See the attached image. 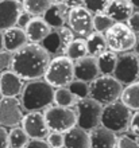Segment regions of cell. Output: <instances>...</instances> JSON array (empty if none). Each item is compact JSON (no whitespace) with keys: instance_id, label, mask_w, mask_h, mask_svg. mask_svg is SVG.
<instances>
[{"instance_id":"7c38bea8","label":"cell","mask_w":139,"mask_h":148,"mask_svg":"<svg viewBox=\"0 0 139 148\" xmlns=\"http://www.w3.org/2000/svg\"><path fill=\"white\" fill-rule=\"evenodd\" d=\"M20 127L26 131L30 139H46L50 132L43 112H27V114L23 116Z\"/></svg>"},{"instance_id":"9c48e42d","label":"cell","mask_w":139,"mask_h":148,"mask_svg":"<svg viewBox=\"0 0 139 148\" xmlns=\"http://www.w3.org/2000/svg\"><path fill=\"white\" fill-rule=\"evenodd\" d=\"M113 77L122 85H130L139 79V57L134 53H122L118 55V62L113 70Z\"/></svg>"},{"instance_id":"bcb514c9","label":"cell","mask_w":139,"mask_h":148,"mask_svg":"<svg viewBox=\"0 0 139 148\" xmlns=\"http://www.w3.org/2000/svg\"><path fill=\"white\" fill-rule=\"evenodd\" d=\"M66 0H54V3H65Z\"/></svg>"},{"instance_id":"836d02e7","label":"cell","mask_w":139,"mask_h":148,"mask_svg":"<svg viewBox=\"0 0 139 148\" xmlns=\"http://www.w3.org/2000/svg\"><path fill=\"white\" fill-rule=\"evenodd\" d=\"M12 59H14V53H10L7 50L0 51V71L11 70L12 67Z\"/></svg>"},{"instance_id":"d590c367","label":"cell","mask_w":139,"mask_h":148,"mask_svg":"<svg viewBox=\"0 0 139 148\" xmlns=\"http://www.w3.org/2000/svg\"><path fill=\"white\" fill-rule=\"evenodd\" d=\"M57 31H58V34H59V36H61L62 43L65 45V47H66V45H69V43L74 39V32L70 30V27H66V26H64V27L58 28Z\"/></svg>"},{"instance_id":"5b68a950","label":"cell","mask_w":139,"mask_h":148,"mask_svg":"<svg viewBox=\"0 0 139 148\" xmlns=\"http://www.w3.org/2000/svg\"><path fill=\"white\" fill-rule=\"evenodd\" d=\"M132 112L122 101H115L103 106L100 125L111 129L112 132L124 133L130 129Z\"/></svg>"},{"instance_id":"cb8c5ba5","label":"cell","mask_w":139,"mask_h":148,"mask_svg":"<svg viewBox=\"0 0 139 148\" xmlns=\"http://www.w3.org/2000/svg\"><path fill=\"white\" fill-rule=\"evenodd\" d=\"M65 54L72 61H77L88 55V47H86V39L85 38H74L69 45L65 47Z\"/></svg>"},{"instance_id":"f35d334b","label":"cell","mask_w":139,"mask_h":148,"mask_svg":"<svg viewBox=\"0 0 139 148\" xmlns=\"http://www.w3.org/2000/svg\"><path fill=\"white\" fill-rule=\"evenodd\" d=\"M130 131H131L135 136H139V110L132 113L131 117V124H130Z\"/></svg>"},{"instance_id":"30bf717a","label":"cell","mask_w":139,"mask_h":148,"mask_svg":"<svg viewBox=\"0 0 139 148\" xmlns=\"http://www.w3.org/2000/svg\"><path fill=\"white\" fill-rule=\"evenodd\" d=\"M68 23H69L70 30L78 38H88L95 31L93 14L91 11H88L84 5L70 8L69 16H68Z\"/></svg>"},{"instance_id":"8992f818","label":"cell","mask_w":139,"mask_h":148,"mask_svg":"<svg viewBox=\"0 0 139 148\" xmlns=\"http://www.w3.org/2000/svg\"><path fill=\"white\" fill-rule=\"evenodd\" d=\"M107 47L115 53H127L136 45V34L126 23H113L105 31Z\"/></svg>"},{"instance_id":"7bdbcfd3","label":"cell","mask_w":139,"mask_h":148,"mask_svg":"<svg viewBox=\"0 0 139 148\" xmlns=\"http://www.w3.org/2000/svg\"><path fill=\"white\" fill-rule=\"evenodd\" d=\"M4 50V38H3V31H0V51Z\"/></svg>"},{"instance_id":"7dc6e473","label":"cell","mask_w":139,"mask_h":148,"mask_svg":"<svg viewBox=\"0 0 139 148\" xmlns=\"http://www.w3.org/2000/svg\"><path fill=\"white\" fill-rule=\"evenodd\" d=\"M0 97H1V90H0Z\"/></svg>"},{"instance_id":"d6a6232c","label":"cell","mask_w":139,"mask_h":148,"mask_svg":"<svg viewBox=\"0 0 139 148\" xmlns=\"http://www.w3.org/2000/svg\"><path fill=\"white\" fill-rule=\"evenodd\" d=\"M45 140L47 141V144L50 145L51 148H64V145H65L64 133L55 132V131H50Z\"/></svg>"},{"instance_id":"b9f144b4","label":"cell","mask_w":139,"mask_h":148,"mask_svg":"<svg viewBox=\"0 0 139 148\" xmlns=\"http://www.w3.org/2000/svg\"><path fill=\"white\" fill-rule=\"evenodd\" d=\"M65 4L69 8H74V7H82L84 5V0H66Z\"/></svg>"},{"instance_id":"ee69618b","label":"cell","mask_w":139,"mask_h":148,"mask_svg":"<svg viewBox=\"0 0 139 148\" xmlns=\"http://www.w3.org/2000/svg\"><path fill=\"white\" fill-rule=\"evenodd\" d=\"M130 1H131V4L134 5V7L139 8V0H130Z\"/></svg>"},{"instance_id":"74e56055","label":"cell","mask_w":139,"mask_h":148,"mask_svg":"<svg viewBox=\"0 0 139 148\" xmlns=\"http://www.w3.org/2000/svg\"><path fill=\"white\" fill-rule=\"evenodd\" d=\"M24 148H51L45 139H31Z\"/></svg>"},{"instance_id":"d4e9b609","label":"cell","mask_w":139,"mask_h":148,"mask_svg":"<svg viewBox=\"0 0 139 148\" xmlns=\"http://www.w3.org/2000/svg\"><path fill=\"white\" fill-rule=\"evenodd\" d=\"M116 62H118V53H115L112 50H105L103 54H100L97 57V63H99L100 74L112 75L116 67Z\"/></svg>"},{"instance_id":"6da1fadb","label":"cell","mask_w":139,"mask_h":148,"mask_svg":"<svg viewBox=\"0 0 139 148\" xmlns=\"http://www.w3.org/2000/svg\"><path fill=\"white\" fill-rule=\"evenodd\" d=\"M50 61L51 55L41 43H27L14 53L11 70L15 71L23 81L39 79L45 75Z\"/></svg>"},{"instance_id":"4316f807","label":"cell","mask_w":139,"mask_h":148,"mask_svg":"<svg viewBox=\"0 0 139 148\" xmlns=\"http://www.w3.org/2000/svg\"><path fill=\"white\" fill-rule=\"evenodd\" d=\"M77 98L69 88H57L54 90V104L57 106H64V108H73L77 104Z\"/></svg>"},{"instance_id":"8fae6325","label":"cell","mask_w":139,"mask_h":148,"mask_svg":"<svg viewBox=\"0 0 139 148\" xmlns=\"http://www.w3.org/2000/svg\"><path fill=\"white\" fill-rule=\"evenodd\" d=\"M23 108L16 97H0V125L14 128L23 120Z\"/></svg>"},{"instance_id":"4fadbf2b","label":"cell","mask_w":139,"mask_h":148,"mask_svg":"<svg viewBox=\"0 0 139 148\" xmlns=\"http://www.w3.org/2000/svg\"><path fill=\"white\" fill-rule=\"evenodd\" d=\"M23 11L20 0H0V31L18 26L19 16Z\"/></svg>"},{"instance_id":"484cf974","label":"cell","mask_w":139,"mask_h":148,"mask_svg":"<svg viewBox=\"0 0 139 148\" xmlns=\"http://www.w3.org/2000/svg\"><path fill=\"white\" fill-rule=\"evenodd\" d=\"M54 0H23V10L31 16H43Z\"/></svg>"},{"instance_id":"52a82bcc","label":"cell","mask_w":139,"mask_h":148,"mask_svg":"<svg viewBox=\"0 0 139 148\" xmlns=\"http://www.w3.org/2000/svg\"><path fill=\"white\" fill-rule=\"evenodd\" d=\"M76 113H77V127L89 132L100 125L103 105L91 97L82 98L78 100L76 104Z\"/></svg>"},{"instance_id":"7402d4cb","label":"cell","mask_w":139,"mask_h":148,"mask_svg":"<svg viewBox=\"0 0 139 148\" xmlns=\"http://www.w3.org/2000/svg\"><path fill=\"white\" fill-rule=\"evenodd\" d=\"M120 101L130 110H139V79L123 88Z\"/></svg>"},{"instance_id":"d6986e66","label":"cell","mask_w":139,"mask_h":148,"mask_svg":"<svg viewBox=\"0 0 139 148\" xmlns=\"http://www.w3.org/2000/svg\"><path fill=\"white\" fill-rule=\"evenodd\" d=\"M104 12L115 23H124L134 12V5L130 0H111Z\"/></svg>"},{"instance_id":"f6af8a7d","label":"cell","mask_w":139,"mask_h":148,"mask_svg":"<svg viewBox=\"0 0 139 148\" xmlns=\"http://www.w3.org/2000/svg\"><path fill=\"white\" fill-rule=\"evenodd\" d=\"M135 47H136V50L139 51V39H136V45H135Z\"/></svg>"},{"instance_id":"7a4b0ae2","label":"cell","mask_w":139,"mask_h":148,"mask_svg":"<svg viewBox=\"0 0 139 148\" xmlns=\"http://www.w3.org/2000/svg\"><path fill=\"white\" fill-rule=\"evenodd\" d=\"M54 88L43 78L24 84L20 93L22 108L27 112H43L54 104Z\"/></svg>"},{"instance_id":"603a6c76","label":"cell","mask_w":139,"mask_h":148,"mask_svg":"<svg viewBox=\"0 0 139 148\" xmlns=\"http://www.w3.org/2000/svg\"><path fill=\"white\" fill-rule=\"evenodd\" d=\"M86 47H88V55L92 57H99L103 54L108 47H107V40L103 32L93 31L91 35L86 38Z\"/></svg>"},{"instance_id":"83f0119b","label":"cell","mask_w":139,"mask_h":148,"mask_svg":"<svg viewBox=\"0 0 139 148\" xmlns=\"http://www.w3.org/2000/svg\"><path fill=\"white\" fill-rule=\"evenodd\" d=\"M41 45L50 55L57 54L61 50H65V45L62 43V39L57 30H51V32L41 42Z\"/></svg>"},{"instance_id":"ba28073f","label":"cell","mask_w":139,"mask_h":148,"mask_svg":"<svg viewBox=\"0 0 139 148\" xmlns=\"http://www.w3.org/2000/svg\"><path fill=\"white\" fill-rule=\"evenodd\" d=\"M43 114L50 131L65 133L77 125V113L73 108L51 105L43 110Z\"/></svg>"},{"instance_id":"c3c4849f","label":"cell","mask_w":139,"mask_h":148,"mask_svg":"<svg viewBox=\"0 0 139 148\" xmlns=\"http://www.w3.org/2000/svg\"><path fill=\"white\" fill-rule=\"evenodd\" d=\"M138 57H139V55H138Z\"/></svg>"},{"instance_id":"f1b7e54d","label":"cell","mask_w":139,"mask_h":148,"mask_svg":"<svg viewBox=\"0 0 139 148\" xmlns=\"http://www.w3.org/2000/svg\"><path fill=\"white\" fill-rule=\"evenodd\" d=\"M8 141H10V148H24L30 141V137L26 133L22 127H14L8 132Z\"/></svg>"},{"instance_id":"277c9868","label":"cell","mask_w":139,"mask_h":148,"mask_svg":"<svg viewBox=\"0 0 139 148\" xmlns=\"http://www.w3.org/2000/svg\"><path fill=\"white\" fill-rule=\"evenodd\" d=\"M43 79L49 82L54 89L57 88H68L74 77V61L68 58L66 55H58L53 58L46 69Z\"/></svg>"},{"instance_id":"60d3db41","label":"cell","mask_w":139,"mask_h":148,"mask_svg":"<svg viewBox=\"0 0 139 148\" xmlns=\"http://www.w3.org/2000/svg\"><path fill=\"white\" fill-rule=\"evenodd\" d=\"M31 18H33V16H31L28 12L23 11L22 14H20V16H19V20H18V26H19V27H22V28H24V27H26V26L28 24V22L31 20Z\"/></svg>"},{"instance_id":"f546056e","label":"cell","mask_w":139,"mask_h":148,"mask_svg":"<svg viewBox=\"0 0 139 148\" xmlns=\"http://www.w3.org/2000/svg\"><path fill=\"white\" fill-rule=\"evenodd\" d=\"M69 90L76 96L77 100H82V98L89 97V84L84 82L81 79H73L69 84Z\"/></svg>"},{"instance_id":"4dcf8cb0","label":"cell","mask_w":139,"mask_h":148,"mask_svg":"<svg viewBox=\"0 0 139 148\" xmlns=\"http://www.w3.org/2000/svg\"><path fill=\"white\" fill-rule=\"evenodd\" d=\"M115 23L105 12H99L95 14L93 16V24H95V31L97 32H105L108 28L112 27V24Z\"/></svg>"},{"instance_id":"ffe728a7","label":"cell","mask_w":139,"mask_h":148,"mask_svg":"<svg viewBox=\"0 0 139 148\" xmlns=\"http://www.w3.org/2000/svg\"><path fill=\"white\" fill-rule=\"evenodd\" d=\"M30 43H41L51 32V27L45 22L42 16H33L28 24L24 27Z\"/></svg>"},{"instance_id":"1f68e13d","label":"cell","mask_w":139,"mask_h":148,"mask_svg":"<svg viewBox=\"0 0 139 148\" xmlns=\"http://www.w3.org/2000/svg\"><path fill=\"white\" fill-rule=\"evenodd\" d=\"M111 0H84V7L92 14L104 12Z\"/></svg>"},{"instance_id":"8d00e7d4","label":"cell","mask_w":139,"mask_h":148,"mask_svg":"<svg viewBox=\"0 0 139 148\" xmlns=\"http://www.w3.org/2000/svg\"><path fill=\"white\" fill-rule=\"evenodd\" d=\"M127 26L135 34H139V11H134L127 20Z\"/></svg>"},{"instance_id":"ac0fdd59","label":"cell","mask_w":139,"mask_h":148,"mask_svg":"<svg viewBox=\"0 0 139 148\" xmlns=\"http://www.w3.org/2000/svg\"><path fill=\"white\" fill-rule=\"evenodd\" d=\"M3 38H4V50L10 51V53H16L20 50L22 47H24L28 42L27 34L24 31V28L15 26L3 31Z\"/></svg>"},{"instance_id":"3957f363","label":"cell","mask_w":139,"mask_h":148,"mask_svg":"<svg viewBox=\"0 0 139 148\" xmlns=\"http://www.w3.org/2000/svg\"><path fill=\"white\" fill-rule=\"evenodd\" d=\"M123 88L124 85H122L113 75L101 74L89 84V97L105 106L119 101Z\"/></svg>"},{"instance_id":"9a60e30c","label":"cell","mask_w":139,"mask_h":148,"mask_svg":"<svg viewBox=\"0 0 139 148\" xmlns=\"http://www.w3.org/2000/svg\"><path fill=\"white\" fill-rule=\"evenodd\" d=\"M23 86V79L15 71L7 70L0 74V90H1V96H4V97L20 96Z\"/></svg>"},{"instance_id":"e0dca14e","label":"cell","mask_w":139,"mask_h":148,"mask_svg":"<svg viewBox=\"0 0 139 148\" xmlns=\"http://www.w3.org/2000/svg\"><path fill=\"white\" fill-rule=\"evenodd\" d=\"M69 10L70 8L65 3H53L49 7V10L43 14L42 18L51 28L58 30V28L64 27L68 22Z\"/></svg>"},{"instance_id":"e575fe53","label":"cell","mask_w":139,"mask_h":148,"mask_svg":"<svg viewBox=\"0 0 139 148\" xmlns=\"http://www.w3.org/2000/svg\"><path fill=\"white\" fill-rule=\"evenodd\" d=\"M116 148H139V143L138 140L127 136V135H122L120 137H118Z\"/></svg>"},{"instance_id":"2e32d148","label":"cell","mask_w":139,"mask_h":148,"mask_svg":"<svg viewBox=\"0 0 139 148\" xmlns=\"http://www.w3.org/2000/svg\"><path fill=\"white\" fill-rule=\"evenodd\" d=\"M89 139L91 148H116L118 143V135L103 125L89 131Z\"/></svg>"},{"instance_id":"ab89813d","label":"cell","mask_w":139,"mask_h":148,"mask_svg":"<svg viewBox=\"0 0 139 148\" xmlns=\"http://www.w3.org/2000/svg\"><path fill=\"white\" fill-rule=\"evenodd\" d=\"M0 148H10V141H8V131L6 127L0 125Z\"/></svg>"},{"instance_id":"5bb4252c","label":"cell","mask_w":139,"mask_h":148,"mask_svg":"<svg viewBox=\"0 0 139 148\" xmlns=\"http://www.w3.org/2000/svg\"><path fill=\"white\" fill-rule=\"evenodd\" d=\"M100 75V69L97 63V57L85 55L84 58L74 61V77L84 82H91Z\"/></svg>"},{"instance_id":"44dd1931","label":"cell","mask_w":139,"mask_h":148,"mask_svg":"<svg viewBox=\"0 0 139 148\" xmlns=\"http://www.w3.org/2000/svg\"><path fill=\"white\" fill-rule=\"evenodd\" d=\"M64 148H91L89 132L77 125L64 133Z\"/></svg>"}]
</instances>
